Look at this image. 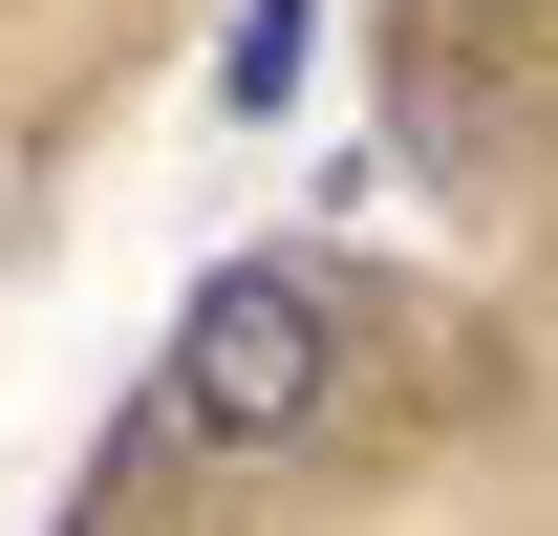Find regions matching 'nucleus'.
Segmentation results:
<instances>
[{
  "instance_id": "nucleus-1",
  "label": "nucleus",
  "mask_w": 558,
  "mask_h": 536,
  "mask_svg": "<svg viewBox=\"0 0 558 536\" xmlns=\"http://www.w3.org/2000/svg\"><path fill=\"white\" fill-rule=\"evenodd\" d=\"M323 387H344L323 258H215L194 301H172V429H194V451H301Z\"/></svg>"
},
{
  "instance_id": "nucleus-2",
  "label": "nucleus",
  "mask_w": 558,
  "mask_h": 536,
  "mask_svg": "<svg viewBox=\"0 0 558 536\" xmlns=\"http://www.w3.org/2000/svg\"><path fill=\"white\" fill-rule=\"evenodd\" d=\"M301 65H323V0H236V22H215V108H236V130H279Z\"/></svg>"
}]
</instances>
